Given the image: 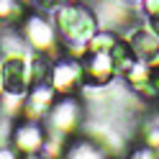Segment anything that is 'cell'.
<instances>
[{
    "label": "cell",
    "mask_w": 159,
    "mask_h": 159,
    "mask_svg": "<svg viewBox=\"0 0 159 159\" xmlns=\"http://www.w3.org/2000/svg\"><path fill=\"white\" fill-rule=\"evenodd\" d=\"M59 28H62L69 39H85V36L93 34L95 23L82 8H67V11L59 13Z\"/></svg>",
    "instance_id": "1"
},
{
    "label": "cell",
    "mask_w": 159,
    "mask_h": 159,
    "mask_svg": "<svg viewBox=\"0 0 159 159\" xmlns=\"http://www.w3.org/2000/svg\"><path fill=\"white\" fill-rule=\"evenodd\" d=\"M3 82L11 95H21L28 87V64L21 57H11L3 67Z\"/></svg>",
    "instance_id": "2"
},
{
    "label": "cell",
    "mask_w": 159,
    "mask_h": 159,
    "mask_svg": "<svg viewBox=\"0 0 159 159\" xmlns=\"http://www.w3.org/2000/svg\"><path fill=\"white\" fill-rule=\"evenodd\" d=\"M131 49H134V54H139L141 59H154L157 54H159V41L152 36V34H146V31H141V34H134V44H131Z\"/></svg>",
    "instance_id": "3"
},
{
    "label": "cell",
    "mask_w": 159,
    "mask_h": 159,
    "mask_svg": "<svg viewBox=\"0 0 159 159\" xmlns=\"http://www.w3.org/2000/svg\"><path fill=\"white\" fill-rule=\"evenodd\" d=\"M80 80V67L67 62V64H57L54 69V87H59V90H67L69 85H75Z\"/></svg>",
    "instance_id": "4"
},
{
    "label": "cell",
    "mask_w": 159,
    "mask_h": 159,
    "mask_svg": "<svg viewBox=\"0 0 159 159\" xmlns=\"http://www.w3.org/2000/svg\"><path fill=\"white\" fill-rule=\"evenodd\" d=\"M28 36H31L34 44H39V46H49V41H52V26H46L44 21L34 18V21L28 23Z\"/></svg>",
    "instance_id": "5"
},
{
    "label": "cell",
    "mask_w": 159,
    "mask_h": 159,
    "mask_svg": "<svg viewBox=\"0 0 159 159\" xmlns=\"http://www.w3.org/2000/svg\"><path fill=\"white\" fill-rule=\"evenodd\" d=\"M75 116H77V105H75L72 100H67V103H62V105H57V111H54V123L62 126V128H67V126L75 123Z\"/></svg>",
    "instance_id": "6"
},
{
    "label": "cell",
    "mask_w": 159,
    "mask_h": 159,
    "mask_svg": "<svg viewBox=\"0 0 159 159\" xmlns=\"http://www.w3.org/2000/svg\"><path fill=\"white\" fill-rule=\"evenodd\" d=\"M18 144H21L23 149H36L39 144H41V134H39V128L36 126H23V128H18Z\"/></svg>",
    "instance_id": "7"
},
{
    "label": "cell",
    "mask_w": 159,
    "mask_h": 159,
    "mask_svg": "<svg viewBox=\"0 0 159 159\" xmlns=\"http://www.w3.org/2000/svg\"><path fill=\"white\" fill-rule=\"evenodd\" d=\"M41 8H54V5H59V3H64V0H36Z\"/></svg>",
    "instance_id": "8"
}]
</instances>
